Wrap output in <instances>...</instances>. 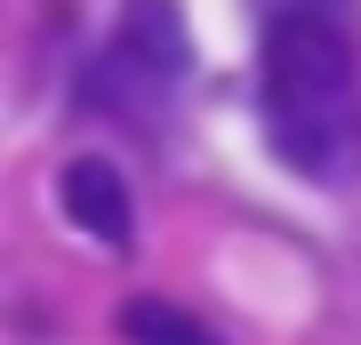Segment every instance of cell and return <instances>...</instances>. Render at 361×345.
<instances>
[{"label": "cell", "instance_id": "obj_1", "mask_svg": "<svg viewBox=\"0 0 361 345\" xmlns=\"http://www.w3.org/2000/svg\"><path fill=\"white\" fill-rule=\"evenodd\" d=\"M257 121L305 185H345L361 169V64L337 16H265Z\"/></svg>", "mask_w": 361, "mask_h": 345}, {"label": "cell", "instance_id": "obj_2", "mask_svg": "<svg viewBox=\"0 0 361 345\" xmlns=\"http://www.w3.org/2000/svg\"><path fill=\"white\" fill-rule=\"evenodd\" d=\"M113 56L129 64L153 89H177L185 64H193V40H185V8L177 0H121L113 16Z\"/></svg>", "mask_w": 361, "mask_h": 345}, {"label": "cell", "instance_id": "obj_3", "mask_svg": "<svg viewBox=\"0 0 361 345\" xmlns=\"http://www.w3.org/2000/svg\"><path fill=\"white\" fill-rule=\"evenodd\" d=\"M56 209H65V225L89 233L97 249H129V233H137L129 177H121L113 161H97V153H80V161L56 169Z\"/></svg>", "mask_w": 361, "mask_h": 345}, {"label": "cell", "instance_id": "obj_4", "mask_svg": "<svg viewBox=\"0 0 361 345\" xmlns=\"http://www.w3.org/2000/svg\"><path fill=\"white\" fill-rule=\"evenodd\" d=\"M121 337L129 345H225L217 321H201L193 305H177V297H129V305H121Z\"/></svg>", "mask_w": 361, "mask_h": 345}, {"label": "cell", "instance_id": "obj_5", "mask_svg": "<svg viewBox=\"0 0 361 345\" xmlns=\"http://www.w3.org/2000/svg\"><path fill=\"white\" fill-rule=\"evenodd\" d=\"M265 16H337V0H257Z\"/></svg>", "mask_w": 361, "mask_h": 345}]
</instances>
